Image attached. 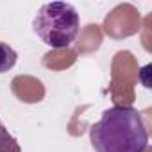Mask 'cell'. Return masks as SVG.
<instances>
[{"mask_svg": "<svg viewBox=\"0 0 152 152\" xmlns=\"http://www.w3.org/2000/svg\"><path fill=\"white\" fill-rule=\"evenodd\" d=\"M0 152H22L20 143L13 134H9L2 122H0Z\"/></svg>", "mask_w": 152, "mask_h": 152, "instance_id": "cell-4", "label": "cell"}, {"mask_svg": "<svg viewBox=\"0 0 152 152\" xmlns=\"http://www.w3.org/2000/svg\"><path fill=\"white\" fill-rule=\"evenodd\" d=\"M90 140L95 152H145L148 132L138 109L115 106L102 113L91 125Z\"/></svg>", "mask_w": 152, "mask_h": 152, "instance_id": "cell-1", "label": "cell"}, {"mask_svg": "<svg viewBox=\"0 0 152 152\" xmlns=\"http://www.w3.org/2000/svg\"><path fill=\"white\" fill-rule=\"evenodd\" d=\"M18 61V54L7 43H0V73L9 72Z\"/></svg>", "mask_w": 152, "mask_h": 152, "instance_id": "cell-3", "label": "cell"}, {"mask_svg": "<svg viewBox=\"0 0 152 152\" xmlns=\"http://www.w3.org/2000/svg\"><path fill=\"white\" fill-rule=\"evenodd\" d=\"M81 29V20L72 4L50 2L43 4L32 20V31L36 36L52 48L70 47Z\"/></svg>", "mask_w": 152, "mask_h": 152, "instance_id": "cell-2", "label": "cell"}]
</instances>
